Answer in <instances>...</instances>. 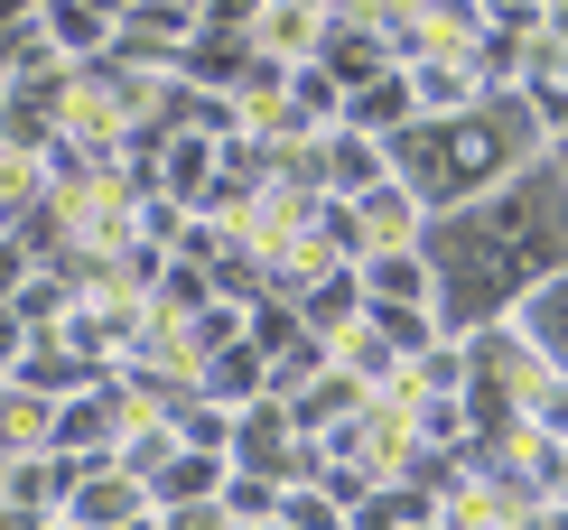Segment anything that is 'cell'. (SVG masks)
Segmentation results:
<instances>
[{"label": "cell", "instance_id": "cell-1", "mask_svg": "<svg viewBox=\"0 0 568 530\" xmlns=\"http://www.w3.org/2000/svg\"><path fill=\"white\" fill-rule=\"evenodd\" d=\"M410 243H419V261H429L438 335H476L494 317H513L531 279L568 271V167L540 150V159L513 167L504 186L419 214Z\"/></svg>", "mask_w": 568, "mask_h": 530}, {"label": "cell", "instance_id": "cell-2", "mask_svg": "<svg viewBox=\"0 0 568 530\" xmlns=\"http://www.w3.org/2000/svg\"><path fill=\"white\" fill-rule=\"evenodd\" d=\"M383 150H392V177L438 214V205H466V196H485V186H504L523 159L550 150V131H540L523 84H485L476 103H457V112H410Z\"/></svg>", "mask_w": 568, "mask_h": 530}, {"label": "cell", "instance_id": "cell-3", "mask_svg": "<svg viewBox=\"0 0 568 530\" xmlns=\"http://www.w3.org/2000/svg\"><path fill=\"white\" fill-rule=\"evenodd\" d=\"M131 419H140V400H131V381H122V373H112V381H84V391H65V400H57V447L112 456Z\"/></svg>", "mask_w": 568, "mask_h": 530}, {"label": "cell", "instance_id": "cell-4", "mask_svg": "<svg viewBox=\"0 0 568 530\" xmlns=\"http://www.w3.org/2000/svg\"><path fill=\"white\" fill-rule=\"evenodd\" d=\"M186 38H196V10H186V0H131V10L112 19V57L150 65V75H169Z\"/></svg>", "mask_w": 568, "mask_h": 530}, {"label": "cell", "instance_id": "cell-5", "mask_svg": "<svg viewBox=\"0 0 568 530\" xmlns=\"http://www.w3.org/2000/svg\"><path fill=\"white\" fill-rule=\"evenodd\" d=\"M65 521L75 530H131V521H150V485H140L122 456H103V466L65 493Z\"/></svg>", "mask_w": 568, "mask_h": 530}, {"label": "cell", "instance_id": "cell-6", "mask_svg": "<svg viewBox=\"0 0 568 530\" xmlns=\"http://www.w3.org/2000/svg\"><path fill=\"white\" fill-rule=\"evenodd\" d=\"M307 57H317L345 93H354V84H373L383 65H400L392 47H383V29H373V19H336V10H326V29H317V47H307Z\"/></svg>", "mask_w": 568, "mask_h": 530}, {"label": "cell", "instance_id": "cell-7", "mask_svg": "<svg viewBox=\"0 0 568 530\" xmlns=\"http://www.w3.org/2000/svg\"><path fill=\"white\" fill-rule=\"evenodd\" d=\"M262 57V29H215V19H196V38L178 47V65L169 75H186V84H243V65Z\"/></svg>", "mask_w": 568, "mask_h": 530}, {"label": "cell", "instance_id": "cell-8", "mask_svg": "<svg viewBox=\"0 0 568 530\" xmlns=\"http://www.w3.org/2000/svg\"><path fill=\"white\" fill-rule=\"evenodd\" d=\"M224 475H233V456L186 447V438H178V456L150 475V521H159V512H178V502H215V493H224Z\"/></svg>", "mask_w": 568, "mask_h": 530}, {"label": "cell", "instance_id": "cell-9", "mask_svg": "<svg viewBox=\"0 0 568 530\" xmlns=\"http://www.w3.org/2000/svg\"><path fill=\"white\" fill-rule=\"evenodd\" d=\"M317 150H326V186H336V196H364V186L392 177V150L373 131H354V122H326Z\"/></svg>", "mask_w": 568, "mask_h": 530}, {"label": "cell", "instance_id": "cell-10", "mask_svg": "<svg viewBox=\"0 0 568 530\" xmlns=\"http://www.w3.org/2000/svg\"><path fill=\"white\" fill-rule=\"evenodd\" d=\"M410 112H419V84H410V65H383L373 84H354V93H345V112H336V122L373 131V140H392L400 122H410Z\"/></svg>", "mask_w": 568, "mask_h": 530}, {"label": "cell", "instance_id": "cell-11", "mask_svg": "<svg viewBox=\"0 0 568 530\" xmlns=\"http://www.w3.org/2000/svg\"><path fill=\"white\" fill-rule=\"evenodd\" d=\"M196 391H215L224 409L262 400V391H271V354L252 345V335H233V345H215V354H205V364H196Z\"/></svg>", "mask_w": 568, "mask_h": 530}, {"label": "cell", "instance_id": "cell-12", "mask_svg": "<svg viewBox=\"0 0 568 530\" xmlns=\"http://www.w3.org/2000/svg\"><path fill=\"white\" fill-rule=\"evenodd\" d=\"M523 93H531V112H540V131H568V38L559 29H540L531 38V57H523Z\"/></svg>", "mask_w": 568, "mask_h": 530}, {"label": "cell", "instance_id": "cell-13", "mask_svg": "<svg viewBox=\"0 0 568 530\" xmlns=\"http://www.w3.org/2000/svg\"><path fill=\"white\" fill-rule=\"evenodd\" d=\"M410 84H419V112H457V103H476V93H485V75H476L466 47H429V57H410Z\"/></svg>", "mask_w": 568, "mask_h": 530}, {"label": "cell", "instance_id": "cell-14", "mask_svg": "<svg viewBox=\"0 0 568 530\" xmlns=\"http://www.w3.org/2000/svg\"><path fill=\"white\" fill-rule=\"evenodd\" d=\"M298 317L317 335H345L354 317H364V271H354V261H326V271L298 288Z\"/></svg>", "mask_w": 568, "mask_h": 530}, {"label": "cell", "instance_id": "cell-15", "mask_svg": "<svg viewBox=\"0 0 568 530\" xmlns=\"http://www.w3.org/2000/svg\"><path fill=\"white\" fill-rule=\"evenodd\" d=\"M19 447H57V391L38 381H0V456Z\"/></svg>", "mask_w": 568, "mask_h": 530}, {"label": "cell", "instance_id": "cell-16", "mask_svg": "<svg viewBox=\"0 0 568 530\" xmlns=\"http://www.w3.org/2000/svg\"><path fill=\"white\" fill-rule=\"evenodd\" d=\"M513 326H523L531 345H540V354H550V364L568 373V271L531 279V288H523V307H513Z\"/></svg>", "mask_w": 568, "mask_h": 530}, {"label": "cell", "instance_id": "cell-17", "mask_svg": "<svg viewBox=\"0 0 568 530\" xmlns=\"http://www.w3.org/2000/svg\"><path fill=\"white\" fill-rule=\"evenodd\" d=\"M410 521H438V493L410 485V475H383V485L354 502V530H410Z\"/></svg>", "mask_w": 568, "mask_h": 530}, {"label": "cell", "instance_id": "cell-18", "mask_svg": "<svg viewBox=\"0 0 568 530\" xmlns=\"http://www.w3.org/2000/svg\"><path fill=\"white\" fill-rule=\"evenodd\" d=\"M354 271H364V298H429V261H419V243H373Z\"/></svg>", "mask_w": 568, "mask_h": 530}, {"label": "cell", "instance_id": "cell-19", "mask_svg": "<svg viewBox=\"0 0 568 530\" xmlns=\"http://www.w3.org/2000/svg\"><path fill=\"white\" fill-rule=\"evenodd\" d=\"M205 177H215V140H205V131H169V150H159V186L196 214L205 205Z\"/></svg>", "mask_w": 568, "mask_h": 530}, {"label": "cell", "instance_id": "cell-20", "mask_svg": "<svg viewBox=\"0 0 568 530\" xmlns=\"http://www.w3.org/2000/svg\"><path fill=\"white\" fill-rule=\"evenodd\" d=\"M38 19H47V38H57V57H103L112 47V19L93 10V0H38Z\"/></svg>", "mask_w": 568, "mask_h": 530}, {"label": "cell", "instance_id": "cell-21", "mask_svg": "<svg viewBox=\"0 0 568 530\" xmlns=\"http://www.w3.org/2000/svg\"><path fill=\"white\" fill-rule=\"evenodd\" d=\"M354 205H364V233H373V243H410V233H419V214H429V205H419V196H410V186H400V177L364 186V196H354Z\"/></svg>", "mask_w": 568, "mask_h": 530}, {"label": "cell", "instance_id": "cell-22", "mask_svg": "<svg viewBox=\"0 0 568 530\" xmlns=\"http://www.w3.org/2000/svg\"><path fill=\"white\" fill-rule=\"evenodd\" d=\"M307 233H317V243L336 252V261H364V252H373V233H364V205H354V196H336V186L317 196V224H307Z\"/></svg>", "mask_w": 568, "mask_h": 530}, {"label": "cell", "instance_id": "cell-23", "mask_svg": "<svg viewBox=\"0 0 568 530\" xmlns=\"http://www.w3.org/2000/svg\"><path fill=\"white\" fill-rule=\"evenodd\" d=\"M38 65H57V38H47V19H10L0 29V84H19V75H38Z\"/></svg>", "mask_w": 568, "mask_h": 530}, {"label": "cell", "instance_id": "cell-24", "mask_svg": "<svg viewBox=\"0 0 568 530\" xmlns=\"http://www.w3.org/2000/svg\"><path fill=\"white\" fill-rule=\"evenodd\" d=\"M290 103H298V112H307V122H317V131H326V122H336V112H345V84H336V75H326V65H317V57H290Z\"/></svg>", "mask_w": 568, "mask_h": 530}, {"label": "cell", "instance_id": "cell-25", "mask_svg": "<svg viewBox=\"0 0 568 530\" xmlns=\"http://www.w3.org/2000/svg\"><path fill=\"white\" fill-rule=\"evenodd\" d=\"M169 419H178V438H186V447H215V456L233 447V409H224L215 391H186V400L169 409Z\"/></svg>", "mask_w": 568, "mask_h": 530}, {"label": "cell", "instance_id": "cell-26", "mask_svg": "<svg viewBox=\"0 0 568 530\" xmlns=\"http://www.w3.org/2000/svg\"><path fill=\"white\" fill-rule=\"evenodd\" d=\"M224 521H243V530L280 521V485H271V475H252V466H233L224 475Z\"/></svg>", "mask_w": 568, "mask_h": 530}, {"label": "cell", "instance_id": "cell-27", "mask_svg": "<svg viewBox=\"0 0 568 530\" xmlns=\"http://www.w3.org/2000/svg\"><path fill=\"white\" fill-rule=\"evenodd\" d=\"M523 419L540 428V438H568V373H559V364H540V373H531V391H523Z\"/></svg>", "mask_w": 568, "mask_h": 530}, {"label": "cell", "instance_id": "cell-28", "mask_svg": "<svg viewBox=\"0 0 568 530\" xmlns=\"http://www.w3.org/2000/svg\"><path fill=\"white\" fill-rule=\"evenodd\" d=\"M280 521L290 530H345V502L326 485H280Z\"/></svg>", "mask_w": 568, "mask_h": 530}, {"label": "cell", "instance_id": "cell-29", "mask_svg": "<svg viewBox=\"0 0 568 530\" xmlns=\"http://www.w3.org/2000/svg\"><path fill=\"white\" fill-rule=\"evenodd\" d=\"M38 186H47V167H38L29 150H10V140H0V214H10V205H29Z\"/></svg>", "mask_w": 568, "mask_h": 530}, {"label": "cell", "instance_id": "cell-30", "mask_svg": "<svg viewBox=\"0 0 568 530\" xmlns=\"http://www.w3.org/2000/svg\"><path fill=\"white\" fill-rule=\"evenodd\" d=\"M140 233H150V243H178V233H186V205L169 196V186H150V196H140Z\"/></svg>", "mask_w": 568, "mask_h": 530}, {"label": "cell", "instance_id": "cell-31", "mask_svg": "<svg viewBox=\"0 0 568 530\" xmlns=\"http://www.w3.org/2000/svg\"><path fill=\"white\" fill-rule=\"evenodd\" d=\"M29 271H38V252H29V243H19V233H10V224H0V298H10V288H19V279H29Z\"/></svg>", "mask_w": 568, "mask_h": 530}, {"label": "cell", "instance_id": "cell-32", "mask_svg": "<svg viewBox=\"0 0 568 530\" xmlns=\"http://www.w3.org/2000/svg\"><path fill=\"white\" fill-rule=\"evenodd\" d=\"M29 335H38V326H29V317H19V307H10V298H0V373H10V364H19V354H29Z\"/></svg>", "mask_w": 568, "mask_h": 530}, {"label": "cell", "instance_id": "cell-33", "mask_svg": "<svg viewBox=\"0 0 568 530\" xmlns=\"http://www.w3.org/2000/svg\"><path fill=\"white\" fill-rule=\"evenodd\" d=\"M271 0H196V19H215V29H252Z\"/></svg>", "mask_w": 568, "mask_h": 530}, {"label": "cell", "instance_id": "cell-34", "mask_svg": "<svg viewBox=\"0 0 568 530\" xmlns=\"http://www.w3.org/2000/svg\"><path fill=\"white\" fill-rule=\"evenodd\" d=\"M38 10V0H0V29H10V19H29Z\"/></svg>", "mask_w": 568, "mask_h": 530}, {"label": "cell", "instance_id": "cell-35", "mask_svg": "<svg viewBox=\"0 0 568 530\" xmlns=\"http://www.w3.org/2000/svg\"><path fill=\"white\" fill-rule=\"evenodd\" d=\"M540 29H559V38H568V0H550V19H540Z\"/></svg>", "mask_w": 568, "mask_h": 530}, {"label": "cell", "instance_id": "cell-36", "mask_svg": "<svg viewBox=\"0 0 568 530\" xmlns=\"http://www.w3.org/2000/svg\"><path fill=\"white\" fill-rule=\"evenodd\" d=\"M93 10H103V19H122V10H131V0H93Z\"/></svg>", "mask_w": 568, "mask_h": 530}, {"label": "cell", "instance_id": "cell-37", "mask_svg": "<svg viewBox=\"0 0 568 530\" xmlns=\"http://www.w3.org/2000/svg\"><path fill=\"white\" fill-rule=\"evenodd\" d=\"M290 10H317V19H326V10H336V0H290Z\"/></svg>", "mask_w": 568, "mask_h": 530}, {"label": "cell", "instance_id": "cell-38", "mask_svg": "<svg viewBox=\"0 0 568 530\" xmlns=\"http://www.w3.org/2000/svg\"><path fill=\"white\" fill-rule=\"evenodd\" d=\"M485 10H504V0H485Z\"/></svg>", "mask_w": 568, "mask_h": 530}, {"label": "cell", "instance_id": "cell-39", "mask_svg": "<svg viewBox=\"0 0 568 530\" xmlns=\"http://www.w3.org/2000/svg\"><path fill=\"white\" fill-rule=\"evenodd\" d=\"M0 381H10V373H0Z\"/></svg>", "mask_w": 568, "mask_h": 530}]
</instances>
